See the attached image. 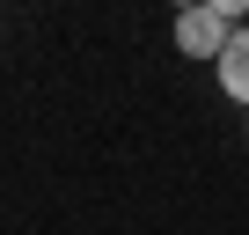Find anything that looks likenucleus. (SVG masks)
Returning <instances> with one entry per match:
<instances>
[{
    "instance_id": "nucleus-2",
    "label": "nucleus",
    "mask_w": 249,
    "mask_h": 235,
    "mask_svg": "<svg viewBox=\"0 0 249 235\" xmlns=\"http://www.w3.org/2000/svg\"><path fill=\"white\" fill-rule=\"evenodd\" d=\"M213 74H220V88H227V103H242V110H249V22L234 30V44L220 52V66H213Z\"/></svg>"
},
{
    "instance_id": "nucleus-3",
    "label": "nucleus",
    "mask_w": 249,
    "mask_h": 235,
    "mask_svg": "<svg viewBox=\"0 0 249 235\" xmlns=\"http://www.w3.org/2000/svg\"><path fill=\"white\" fill-rule=\"evenodd\" d=\"M205 8H220V15H227V22H234V30H242V22H249V0H205Z\"/></svg>"
},
{
    "instance_id": "nucleus-4",
    "label": "nucleus",
    "mask_w": 249,
    "mask_h": 235,
    "mask_svg": "<svg viewBox=\"0 0 249 235\" xmlns=\"http://www.w3.org/2000/svg\"><path fill=\"white\" fill-rule=\"evenodd\" d=\"M183 8H205V0H176V15H183Z\"/></svg>"
},
{
    "instance_id": "nucleus-1",
    "label": "nucleus",
    "mask_w": 249,
    "mask_h": 235,
    "mask_svg": "<svg viewBox=\"0 0 249 235\" xmlns=\"http://www.w3.org/2000/svg\"><path fill=\"white\" fill-rule=\"evenodd\" d=\"M227 44H234V22H227L220 8H183V15H176V52H183V59H213V66H220Z\"/></svg>"
}]
</instances>
